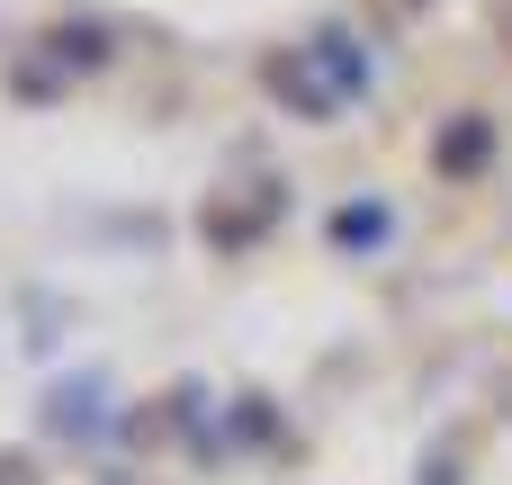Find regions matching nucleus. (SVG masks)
<instances>
[{
  "mask_svg": "<svg viewBox=\"0 0 512 485\" xmlns=\"http://www.w3.org/2000/svg\"><path fill=\"white\" fill-rule=\"evenodd\" d=\"M315 54H324V72H333V99H342V90H369V54H360V36H315Z\"/></svg>",
  "mask_w": 512,
  "mask_h": 485,
  "instance_id": "obj_1",
  "label": "nucleus"
},
{
  "mask_svg": "<svg viewBox=\"0 0 512 485\" xmlns=\"http://www.w3.org/2000/svg\"><path fill=\"white\" fill-rule=\"evenodd\" d=\"M333 243H342V252H378V243H387V207H342V216H333Z\"/></svg>",
  "mask_w": 512,
  "mask_h": 485,
  "instance_id": "obj_2",
  "label": "nucleus"
}]
</instances>
